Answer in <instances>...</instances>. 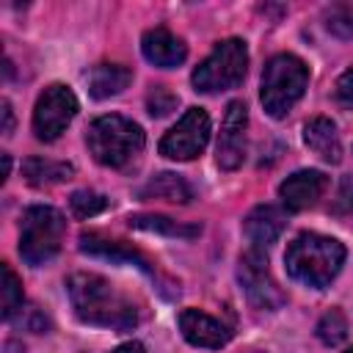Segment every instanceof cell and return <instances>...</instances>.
<instances>
[{
  "mask_svg": "<svg viewBox=\"0 0 353 353\" xmlns=\"http://www.w3.org/2000/svg\"><path fill=\"white\" fill-rule=\"evenodd\" d=\"M66 292L74 314L88 325L130 331L138 323L135 303L97 273H72L66 279Z\"/></svg>",
  "mask_w": 353,
  "mask_h": 353,
  "instance_id": "obj_1",
  "label": "cell"
},
{
  "mask_svg": "<svg viewBox=\"0 0 353 353\" xmlns=\"http://www.w3.org/2000/svg\"><path fill=\"white\" fill-rule=\"evenodd\" d=\"M342 262H345V245L339 240L317 234V232L298 234L287 245V254H284L287 273L312 290L328 287L336 279Z\"/></svg>",
  "mask_w": 353,
  "mask_h": 353,
  "instance_id": "obj_2",
  "label": "cell"
},
{
  "mask_svg": "<svg viewBox=\"0 0 353 353\" xmlns=\"http://www.w3.org/2000/svg\"><path fill=\"white\" fill-rule=\"evenodd\" d=\"M85 143L97 163H102L108 168H124L130 160H135L141 154L146 138H143V130L132 119L108 113L88 124Z\"/></svg>",
  "mask_w": 353,
  "mask_h": 353,
  "instance_id": "obj_3",
  "label": "cell"
},
{
  "mask_svg": "<svg viewBox=\"0 0 353 353\" xmlns=\"http://www.w3.org/2000/svg\"><path fill=\"white\" fill-rule=\"evenodd\" d=\"M306 83H309V66L298 55H292V52L273 55L262 69L259 99H262L265 113L273 119L287 116L292 110V105L303 97Z\"/></svg>",
  "mask_w": 353,
  "mask_h": 353,
  "instance_id": "obj_4",
  "label": "cell"
},
{
  "mask_svg": "<svg viewBox=\"0 0 353 353\" xmlns=\"http://www.w3.org/2000/svg\"><path fill=\"white\" fill-rule=\"evenodd\" d=\"M63 232H66V221L55 207L47 204L28 207L19 221V256L33 268L47 265L61 251Z\"/></svg>",
  "mask_w": 353,
  "mask_h": 353,
  "instance_id": "obj_5",
  "label": "cell"
},
{
  "mask_svg": "<svg viewBox=\"0 0 353 353\" xmlns=\"http://www.w3.org/2000/svg\"><path fill=\"white\" fill-rule=\"evenodd\" d=\"M248 69V47L240 39H223L193 69V88L201 94H218L237 88Z\"/></svg>",
  "mask_w": 353,
  "mask_h": 353,
  "instance_id": "obj_6",
  "label": "cell"
},
{
  "mask_svg": "<svg viewBox=\"0 0 353 353\" xmlns=\"http://www.w3.org/2000/svg\"><path fill=\"white\" fill-rule=\"evenodd\" d=\"M237 279H240L243 292H245V298H248L251 306L265 309V312H276V309L284 306L287 298H284L281 287L276 284V279L270 276L268 256L262 254V248H248L240 256Z\"/></svg>",
  "mask_w": 353,
  "mask_h": 353,
  "instance_id": "obj_7",
  "label": "cell"
},
{
  "mask_svg": "<svg viewBox=\"0 0 353 353\" xmlns=\"http://www.w3.org/2000/svg\"><path fill=\"white\" fill-rule=\"evenodd\" d=\"M77 116V97L69 85L52 83L41 91L33 108V132L39 141H55Z\"/></svg>",
  "mask_w": 353,
  "mask_h": 353,
  "instance_id": "obj_8",
  "label": "cell"
},
{
  "mask_svg": "<svg viewBox=\"0 0 353 353\" xmlns=\"http://www.w3.org/2000/svg\"><path fill=\"white\" fill-rule=\"evenodd\" d=\"M210 141V116L201 108H188L185 116L163 135L160 154L168 160H193Z\"/></svg>",
  "mask_w": 353,
  "mask_h": 353,
  "instance_id": "obj_9",
  "label": "cell"
},
{
  "mask_svg": "<svg viewBox=\"0 0 353 353\" xmlns=\"http://www.w3.org/2000/svg\"><path fill=\"white\" fill-rule=\"evenodd\" d=\"M245 127H248V108L245 102H229L223 124H221V138H218V165L223 171L240 168L245 157Z\"/></svg>",
  "mask_w": 353,
  "mask_h": 353,
  "instance_id": "obj_10",
  "label": "cell"
},
{
  "mask_svg": "<svg viewBox=\"0 0 353 353\" xmlns=\"http://www.w3.org/2000/svg\"><path fill=\"white\" fill-rule=\"evenodd\" d=\"M328 188V176L323 171H314V168H303V171H295L290 174L281 188H279V196L284 201L287 210L292 212H301V210H309L317 204V199L325 193Z\"/></svg>",
  "mask_w": 353,
  "mask_h": 353,
  "instance_id": "obj_11",
  "label": "cell"
},
{
  "mask_svg": "<svg viewBox=\"0 0 353 353\" xmlns=\"http://www.w3.org/2000/svg\"><path fill=\"white\" fill-rule=\"evenodd\" d=\"M176 323H179L182 336L196 347L218 350L232 339V331L221 320H215V317H210L207 312H199V309H182Z\"/></svg>",
  "mask_w": 353,
  "mask_h": 353,
  "instance_id": "obj_12",
  "label": "cell"
},
{
  "mask_svg": "<svg viewBox=\"0 0 353 353\" xmlns=\"http://www.w3.org/2000/svg\"><path fill=\"white\" fill-rule=\"evenodd\" d=\"M141 52L149 63L160 66V69H174L188 58V47L179 36H174L165 28H152L143 33L141 39Z\"/></svg>",
  "mask_w": 353,
  "mask_h": 353,
  "instance_id": "obj_13",
  "label": "cell"
},
{
  "mask_svg": "<svg viewBox=\"0 0 353 353\" xmlns=\"http://www.w3.org/2000/svg\"><path fill=\"white\" fill-rule=\"evenodd\" d=\"M284 226H287V218H284V212H281L279 207H273V204H259V207H254V210L245 215V221H243V232H245V237L254 243V248H265V245L276 243V240L281 237Z\"/></svg>",
  "mask_w": 353,
  "mask_h": 353,
  "instance_id": "obj_14",
  "label": "cell"
},
{
  "mask_svg": "<svg viewBox=\"0 0 353 353\" xmlns=\"http://www.w3.org/2000/svg\"><path fill=\"white\" fill-rule=\"evenodd\" d=\"M80 251L88 254V256H102V259H110V262H124V265H135L138 270L154 276L152 265L146 262V256L119 240H105L99 234H80Z\"/></svg>",
  "mask_w": 353,
  "mask_h": 353,
  "instance_id": "obj_15",
  "label": "cell"
},
{
  "mask_svg": "<svg viewBox=\"0 0 353 353\" xmlns=\"http://www.w3.org/2000/svg\"><path fill=\"white\" fill-rule=\"evenodd\" d=\"M303 143L325 163H339L342 160V143H339V132L336 124L325 116H314L306 121L303 127Z\"/></svg>",
  "mask_w": 353,
  "mask_h": 353,
  "instance_id": "obj_16",
  "label": "cell"
},
{
  "mask_svg": "<svg viewBox=\"0 0 353 353\" xmlns=\"http://www.w3.org/2000/svg\"><path fill=\"white\" fill-rule=\"evenodd\" d=\"M132 80V72L127 66H119V63H99L91 69L88 74V91L91 97L97 99H108V97H116L121 94Z\"/></svg>",
  "mask_w": 353,
  "mask_h": 353,
  "instance_id": "obj_17",
  "label": "cell"
},
{
  "mask_svg": "<svg viewBox=\"0 0 353 353\" xmlns=\"http://www.w3.org/2000/svg\"><path fill=\"white\" fill-rule=\"evenodd\" d=\"M141 199H163V201H174V204H188L193 199V190L190 185L179 176V174H171V171H163L157 176H152L141 190H138Z\"/></svg>",
  "mask_w": 353,
  "mask_h": 353,
  "instance_id": "obj_18",
  "label": "cell"
},
{
  "mask_svg": "<svg viewBox=\"0 0 353 353\" xmlns=\"http://www.w3.org/2000/svg\"><path fill=\"white\" fill-rule=\"evenodd\" d=\"M22 174L33 188H50V185H61V182L72 179L74 165L47 160V157H28L22 163Z\"/></svg>",
  "mask_w": 353,
  "mask_h": 353,
  "instance_id": "obj_19",
  "label": "cell"
},
{
  "mask_svg": "<svg viewBox=\"0 0 353 353\" xmlns=\"http://www.w3.org/2000/svg\"><path fill=\"white\" fill-rule=\"evenodd\" d=\"M130 226L143 229V232H154V234H165V237H196L201 232L199 226L179 223L168 215H130Z\"/></svg>",
  "mask_w": 353,
  "mask_h": 353,
  "instance_id": "obj_20",
  "label": "cell"
},
{
  "mask_svg": "<svg viewBox=\"0 0 353 353\" xmlns=\"http://www.w3.org/2000/svg\"><path fill=\"white\" fill-rule=\"evenodd\" d=\"M345 336H347V320H345V314L339 309H328L317 320V339L323 345H328V347H336V345L345 342Z\"/></svg>",
  "mask_w": 353,
  "mask_h": 353,
  "instance_id": "obj_21",
  "label": "cell"
},
{
  "mask_svg": "<svg viewBox=\"0 0 353 353\" xmlns=\"http://www.w3.org/2000/svg\"><path fill=\"white\" fill-rule=\"evenodd\" d=\"M325 28L339 39H353V0L331 3L325 8Z\"/></svg>",
  "mask_w": 353,
  "mask_h": 353,
  "instance_id": "obj_22",
  "label": "cell"
},
{
  "mask_svg": "<svg viewBox=\"0 0 353 353\" xmlns=\"http://www.w3.org/2000/svg\"><path fill=\"white\" fill-rule=\"evenodd\" d=\"M25 295H22V281L11 270V265H3V317L14 320V314L22 309Z\"/></svg>",
  "mask_w": 353,
  "mask_h": 353,
  "instance_id": "obj_23",
  "label": "cell"
},
{
  "mask_svg": "<svg viewBox=\"0 0 353 353\" xmlns=\"http://www.w3.org/2000/svg\"><path fill=\"white\" fill-rule=\"evenodd\" d=\"M69 207L77 218H94L108 207V199L102 193H94V190H77V193H72Z\"/></svg>",
  "mask_w": 353,
  "mask_h": 353,
  "instance_id": "obj_24",
  "label": "cell"
},
{
  "mask_svg": "<svg viewBox=\"0 0 353 353\" xmlns=\"http://www.w3.org/2000/svg\"><path fill=\"white\" fill-rule=\"evenodd\" d=\"M176 94H171L168 88H163V85H157L149 97H146V108H149V113L152 116H165V113H171L174 108H176Z\"/></svg>",
  "mask_w": 353,
  "mask_h": 353,
  "instance_id": "obj_25",
  "label": "cell"
},
{
  "mask_svg": "<svg viewBox=\"0 0 353 353\" xmlns=\"http://www.w3.org/2000/svg\"><path fill=\"white\" fill-rule=\"evenodd\" d=\"M331 212L334 215H347L353 212V176H345L339 190H336V199L331 204Z\"/></svg>",
  "mask_w": 353,
  "mask_h": 353,
  "instance_id": "obj_26",
  "label": "cell"
},
{
  "mask_svg": "<svg viewBox=\"0 0 353 353\" xmlns=\"http://www.w3.org/2000/svg\"><path fill=\"white\" fill-rule=\"evenodd\" d=\"M334 97L342 108H353V66L339 74V80L334 85Z\"/></svg>",
  "mask_w": 353,
  "mask_h": 353,
  "instance_id": "obj_27",
  "label": "cell"
},
{
  "mask_svg": "<svg viewBox=\"0 0 353 353\" xmlns=\"http://www.w3.org/2000/svg\"><path fill=\"white\" fill-rule=\"evenodd\" d=\"M3 119H6V121H3V132L8 135V132L14 130V113H11V102H8V99H3Z\"/></svg>",
  "mask_w": 353,
  "mask_h": 353,
  "instance_id": "obj_28",
  "label": "cell"
},
{
  "mask_svg": "<svg viewBox=\"0 0 353 353\" xmlns=\"http://www.w3.org/2000/svg\"><path fill=\"white\" fill-rule=\"evenodd\" d=\"M113 353H146V347H143L141 342H124V345H119Z\"/></svg>",
  "mask_w": 353,
  "mask_h": 353,
  "instance_id": "obj_29",
  "label": "cell"
},
{
  "mask_svg": "<svg viewBox=\"0 0 353 353\" xmlns=\"http://www.w3.org/2000/svg\"><path fill=\"white\" fill-rule=\"evenodd\" d=\"M8 171H11V157H8V154H3V179L8 176Z\"/></svg>",
  "mask_w": 353,
  "mask_h": 353,
  "instance_id": "obj_30",
  "label": "cell"
},
{
  "mask_svg": "<svg viewBox=\"0 0 353 353\" xmlns=\"http://www.w3.org/2000/svg\"><path fill=\"white\" fill-rule=\"evenodd\" d=\"M345 353H353V347H347V350H345Z\"/></svg>",
  "mask_w": 353,
  "mask_h": 353,
  "instance_id": "obj_31",
  "label": "cell"
},
{
  "mask_svg": "<svg viewBox=\"0 0 353 353\" xmlns=\"http://www.w3.org/2000/svg\"><path fill=\"white\" fill-rule=\"evenodd\" d=\"M251 353H259V350H251Z\"/></svg>",
  "mask_w": 353,
  "mask_h": 353,
  "instance_id": "obj_32",
  "label": "cell"
}]
</instances>
